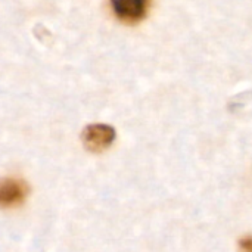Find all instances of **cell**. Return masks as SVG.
Listing matches in <instances>:
<instances>
[{"mask_svg":"<svg viewBox=\"0 0 252 252\" xmlns=\"http://www.w3.org/2000/svg\"><path fill=\"white\" fill-rule=\"evenodd\" d=\"M115 140V130L106 124H92L83 131L84 146L94 154L106 151Z\"/></svg>","mask_w":252,"mask_h":252,"instance_id":"obj_1","label":"cell"},{"mask_svg":"<svg viewBox=\"0 0 252 252\" xmlns=\"http://www.w3.org/2000/svg\"><path fill=\"white\" fill-rule=\"evenodd\" d=\"M115 16L126 24H137L142 21L151 6V0H111Z\"/></svg>","mask_w":252,"mask_h":252,"instance_id":"obj_2","label":"cell"},{"mask_svg":"<svg viewBox=\"0 0 252 252\" xmlns=\"http://www.w3.org/2000/svg\"><path fill=\"white\" fill-rule=\"evenodd\" d=\"M28 188L22 180L6 177L0 180V208H12L24 202Z\"/></svg>","mask_w":252,"mask_h":252,"instance_id":"obj_3","label":"cell"},{"mask_svg":"<svg viewBox=\"0 0 252 252\" xmlns=\"http://www.w3.org/2000/svg\"><path fill=\"white\" fill-rule=\"evenodd\" d=\"M239 247H241L242 252H252V238L251 236L241 239V242H239Z\"/></svg>","mask_w":252,"mask_h":252,"instance_id":"obj_4","label":"cell"}]
</instances>
